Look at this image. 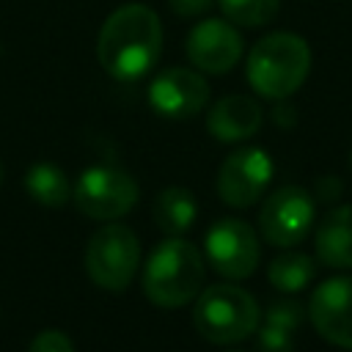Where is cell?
I'll use <instances>...</instances> for the list:
<instances>
[{
  "instance_id": "1",
  "label": "cell",
  "mask_w": 352,
  "mask_h": 352,
  "mask_svg": "<svg viewBox=\"0 0 352 352\" xmlns=\"http://www.w3.org/2000/svg\"><path fill=\"white\" fill-rule=\"evenodd\" d=\"M162 52V22L143 3L118 6L99 30L96 58L116 80H138L154 69Z\"/></svg>"
},
{
  "instance_id": "2",
  "label": "cell",
  "mask_w": 352,
  "mask_h": 352,
  "mask_svg": "<svg viewBox=\"0 0 352 352\" xmlns=\"http://www.w3.org/2000/svg\"><path fill=\"white\" fill-rule=\"evenodd\" d=\"M245 72L258 96L275 102L289 99L311 72V47L297 33H270L253 44Z\"/></svg>"
},
{
  "instance_id": "3",
  "label": "cell",
  "mask_w": 352,
  "mask_h": 352,
  "mask_svg": "<svg viewBox=\"0 0 352 352\" xmlns=\"http://www.w3.org/2000/svg\"><path fill=\"white\" fill-rule=\"evenodd\" d=\"M204 286V258L187 239L170 236L160 242L143 270V292L160 308H182L198 297Z\"/></svg>"
},
{
  "instance_id": "4",
  "label": "cell",
  "mask_w": 352,
  "mask_h": 352,
  "mask_svg": "<svg viewBox=\"0 0 352 352\" xmlns=\"http://www.w3.org/2000/svg\"><path fill=\"white\" fill-rule=\"evenodd\" d=\"M258 302L250 292L234 283L206 286L192 308L195 330L212 344H236L258 330Z\"/></svg>"
},
{
  "instance_id": "5",
  "label": "cell",
  "mask_w": 352,
  "mask_h": 352,
  "mask_svg": "<svg viewBox=\"0 0 352 352\" xmlns=\"http://www.w3.org/2000/svg\"><path fill=\"white\" fill-rule=\"evenodd\" d=\"M140 264V242L129 226H102L85 248V272L104 292H124Z\"/></svg>"
},
{
  "instance_id": "6",
  "label": "cell",
  "mask_w": 352,
  "mask_h": 352,
  "mask_svg": "<svg viewBox=\"0 0 352 352\" xmlns=\"http://www.w3.org/2000/svg\"><path fill=\"white\" fill-rule=\"evenodd\" d=\"M138 182L113 165H94L80 173L72 198L91 220H118L138 204Z\"/></svg>"
},
{
  "instance_id": "7",
  "label": "cell",
  "mask_w": 352,
  "mask_h": 352,
  "mask_svg": "<svg viewBox=\"0 0 352 352\" xmlns=\"http://www.w3.org/2000/svg\"><path fill=\"white\" fill-rule=\"evenodd\" d=\"M314 195L297 184L278 187L258 212V228L270 245L292 248L302 242V236L314 226Z\"/></svg>"
},
{
  "instance_id": "8",
  "label": "cell",
  "mask_w": 352,
  "mask_h": 352,
  "mask_svg": "<svg viewBox=\"0 0 352 352\" xmlns=\"http://www.w3.org/2000/svg\"><path fill=\"white\" fill-rule=\"evenodd\" d=\"M261 248L256 231L239 217H220L206 231V258L223 278L242 280L253 275Z\"/></svg>"
},
{
  "instance_id": "9",
  "label": "cell",
  "mask_w": 352,
  "mask_h": 352,
  "mask_svg": "<svg viewBox=\"0 0 352 352\" xmlns=\"http://www.w3.org/2000/svg\"><path fill=\"white\" fill-rule=\"evenodd\" d=\"M272 179V160L261 148L231 151L217 170V192L228 206H253Z\"/></svg>"
},
{
  "instance_id": "10",
  "label": "cell",
  "mask_w": 352,
  "mask_h": 352,
  "mask_svg": "<svg viewBox=\"0 0 352 352\" xmlns=\"http://www.w3.org/2000/svg\"><path fill=\"white\" fill-rule=\"evenodd\" d=\"M305 311L324 341L352 349V275H338L319 283Z\"/></svg>"
},
{
  "instance_id": "11",
  "label": "cell",
  "mask_w": 352,
  "mask_h": 352,
  "mask_svg": "<svg viewBox=\"0 0 352 352\" xmlns=\"http://www.w3.org/2000/svg\"><path fill=\"white\" fill-rule=\"evenodd\" d=\"M242 36L228 19H204L187 36V58L198 72L226 74L242 58Z\"/></svg>"
},
{
  "instance_id": "12",
  "label": "cell",
  "mask_w": 352,
  "mask_h": 352,
  "mask_svg": "<svg viewBox=\"0 0 352 352\" xmlns=\"http://www.w3.org/2000/svg\"><path fill=\"white\" fill-rule=\"evenodd\" d=\"M148 102L160 116L184 121L206 107L209 82L192 69H165L148 85Z\"/></svg>"
},
{
  "instance_id": "13",
  "label": "cell",
  "mask_w": 352,
  "mask_h": 352,
  "mask_svg": "<svg viewBox=\"0 0 352 352\" xmlns=\"http://www.w3.org/2000/svg\"><path fill=\"white\" fill-rule=\"evenodd\" d=\"M261 121H264V113L256 99L231 94L212 104V110L206 116V129L214 140L239 143V140L253 138L261 129Z\"/></svg>"
},
{
  "instance_id": "14",
  "label": "cell",
  "mask_w": 352,
  "mask_h": 352,
  "mask_svg": "<svg viewBox=\"0 0 352 352\" xmlns=\"http://www.w3.org/2000/svg\"><path fill=\"white\" fill-rule=\"evenodd\" d=\"M314 248L322 264L352 270V206H336L319 220Z\"/></svg>"
},
{
  "instance_id": "15",
  "label": "cell",
  "mask_w": 352,
  "mask_h": 352,
  "mask_svg": "<svg viewBox=\"0 0 352 352\" xmlns=\"http://www.w3.org/2000/svg\"><path fill=\"white\" fill-rule=\"evenodd\" d=\"M151 214H154V223L162 234L179 236L192 226V220L198 214V204L187 187H165L154 198Z\"/></svg>"
},
{
  "instance_id": "16",
  "label": "cell",
  "mask_w": 352,
  "mask_h": 352,
  "mask_svg": "<svg viewBox=\"0 0 352 352\" xmlns=\"http://www.w3.org/2000/svg\"><path fill=\"white\" fill-rule=\"evenodd\" d=\"M25 190L36 204L50 209H58L72 198V184L66 173L52 162H36L25 176Z\"/></svg>"
},
{
  "instance_id": "17",
  "label": "cell",
  "mask_w": 352,
  "mask_h": 352,
  "mask_svg": "<svg viewBox=\"0 0 352 352\" xmlns=\"http://www.w3.org/2000/svg\"><path fill=\"white\" fill-rule=\"evenodd\" d=\"M316 275V264L308 253H300V250H292V253H280L278 258L270 261V270H267V278L270 283L278 289V292H302Z\"/></svg>"
},
{
  "instance_id": "18",
  "label": "cell",
  "mask_w": 352,
  "mask_h": 352,
  "mask_svg": "<svg viewBox=\"0 0 352 352\" xmlns=\"http://www.w3.org/2000/svg\"><path fill=\"white\" fill-rule=\"evenodd\" d=\"M223 16L239 28H261L275 19L280 0H217Z\"/></svg>"
},
{
  "instance_id": "19",
  "label": "cell",
  "mask_w": 352,
  "mask_h": 352,
  "mask_svg": "<svg viewBox=\"0 0 352 352\" xmlns=\"http://www.w3.org/2000/svg\"><path fill=\"white\" fill-rule=\"evenodd\" d=\"M302 316H305V305H302V302H297V300H275V302L267 308L264 322L280 324V327H286V330H297L300 322H302Z\"/></svg>"
},
{
  "instance_id": "20",
  "label": "cell",
  "mask_w": 352,
  "mask_h": 352,
  "mask_svg": "<svg viewBox=\"0 0 352 352\" xmlns=\"http://www.w3.org/2000/svg\"><path fill=\"white\" fill-rule=\"evenodd\" d=\"M258 352H294V330L264 322L258 330Z\"/></svg>"
},
{
  "instance_id": "21",
  "label": "cell",
  "mask_w": 352,
  "mask_h": 352,
  "mask_svg": "<svg viewBox=\"0 0 352 352\" xmlns=\"http://www.w3.org/2000/svg\"><path fill=\"white\" fill-rule=\"evenodd\" d=\"M28 352H74V344H72V338H69L66 333H60V330H41V333L30 341Z\"/></svg>"
},
{
  "instance_id": "22",
  "label": "cell",
  "mask_w": 352,
  "mask_h": 352,
  "mask_svg": "<svg viewBox=\"0 0 352 352\" xmlns=\"http://www.w3.org/2000/svg\"><path fill=\"white\" fill-rule=\"evenodd\" d=\"M344 192V184L338 176H322L316 182V192H314V201H322V204H330L336 198H341Z\"/></svg>"
},
{
  "instance_id": "23",
  "label": "cell",
  "mask_w": 352,
  "mask_h": 352,
  "mask_svg": "<svg viewBox=\"0 0 352 352\" xmlns=\"http://www.w3.org/2000/svg\"><path fill=\"white\" fill-rule=\"evenodd\" d=\"M214 0H168L170 11L179 14V16H201L212 8Z\"/></svg>"
},
{
  "instance_id": "24",
  "label": "cell",
  "mask_w": 352,
  "mask_h": 352,
  "mask_svg": "<svg viewBox=\"0 0 352 352\" xmlns=\"http://www.w3.org/2000/svg\"><path fill=\"white\" fill-rule=\"evenodd\" d=\"M3 173H6V170H3V162H0V184H3Z\"/></svg>"
}]
</instances>
